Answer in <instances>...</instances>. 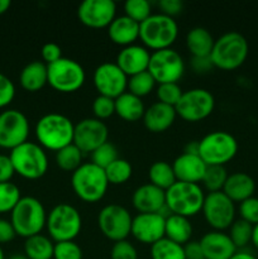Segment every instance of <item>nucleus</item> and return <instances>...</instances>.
<instances>
[{"instance_id": "nucleus-15", "label": "nucleus", "mask_w": 258, "mask_h": 259, "mask_svg": "<svg viewBox=\"0 0 258 259\" xmlns=\"http://www.w3.org/2000/svg\"><path fill=\"white\" fill-rule=\"evenodd\" d=\"M29 121L19 110L8 109L0 113V147L4 149H14L28 142Z\"/></svg>"}, {"instance_id": "nucleus-46", "label": "nucleus", "mask_w": 258, "mask_h": 259, "mask_svg": "<svg viewBox=\"0 0 258 259\" xmlns=\"http://www.w3.org/2000/svg\"><path fill=\"white\" fill-rule=\"evenodd\" d=\"M111 259H138V252L136 247L128 240H120L114 243L110 252Z\"/></svg>"}, {"instance_id": "nucleus-14", "label": "nucleus", "mask_w": 258, "mask_h": 259, "mask_svg": "<svg viewBox=\"0 0 258 259\" xmlns=\"http://www.w3.org/2000/svg\"><path fill=\"white\" fill-rule=\"evenodd\" d=\"M201 212L210 227L218 232L229 229L235 219V205L223 191L205 195Z\"/></svg>"}, {"instance_id": "nucleus-12", "label": "nucleus", "mask_w": 258, "mask_h": 259, "mask_svg": "<svg viewBox=\"0 0 258 259\" xmlns=\"http://www.w3.org/2000/svg\"><path fill=\"white\" fill-rule=\"evenodd\" d=\"M148 72L157 83L179 82L184 76L185 62L182 56L172 48L151 53Z\"/></svg>"}, {"instance_id": "nucleus-57", "label": "nucleus", "mask_w": 258, "mask_h": 259, "mask_svg": "<svg viewBox=\"0 0 258 259\" xmlns=\"http://www.w3.org/2000/svg\"><path fill=\"white\" fill-rule=\"evenodd\" d=\"M252 243L255 247V249L258 250V224L253 227V233H252Z\"/></svg>"}, {"instance_id": "nucleus-39", "label": "nucleus", "mask_w": 258, "mask_h": 259, "mask_svg": "<svg viewBox=\"0 0 258 259\" xmlns=\"http://www.w3.org/2000/svg\"><path fill=\"white\" fill-rule=\"evenodd\" d=\"M252 233H253V225L249 224L248 222L243 219L234 220L229 228V237L234 245L238 248H243L252 242Z\"/></svg>"}, {"instance_id": "nucleus-5", "label": "nucleus", "mask_w": 258, "mask_h": 259, "mask_svg": "<svg viewBox=\"0 0 258 259\" xmlns=\"http://www.w3.org/2000/svg\"><path fill=\"white\" fill-rule=\"evenodd\" d=\"M179 35V25L172 17L162 13L152 14L139 24V39L144 47L153 51L171 48Z\"/></svg>"}, {"instance_id": "nucleus-24", "label": "nucleus", "mask_w": 258, "mask_h": 259, "mask_svg": "<svg viewBox=\"0 0 258 259\" xmlns=\"http://www.w3.org/2000/svg\"><path fill=\"white\" fill-rule=\"evenodd\" d=\"M176 110L174 106L166 105L159 101L152 104L146 109L143 115V124L152 133H163L172 126L176 120Z\"/></svg>"}, {"instance_id": "nucleus-17", "label": "nucleus", "mask_w": 258, "mask_h": 259, "mask_svg": "<svg viewBox=\"0 0 258 259\" xmlns=\"http://www.w3.org/2000/svg\"><path fill=\"white\" fill-rule=\"evenodd\" d=\"M109 129L103 120L86 118L78 121L73 132V144L82 153H93L108 142Z\"/></svg>"}, {"instance_id": "nucleus-28", "label": "nucleus", "mask_w": 258, "mask_h": 259, "mask_svg": "<svg viewBox=\"0 0 258 259\" xmlns=\"http://www.w3.org/2000/svg\"><path fill=\"white\" fill-rule=\"evenodd\" d=\"M146 106L141 98L125 91L115 99V114L125 121H138L143 119Z\"/></svg>"}, {"instance_id": "nucleus-4", "label": "nucleus", "mask_w": 258, "mask_h": 259, "mask_svg": "<svg viewBox=\"0 0 258 259\" xmlns=\"http://www.w3.org/2000/svg\"><path fill=\"white\" fill-rule=\"evenodd\" d=\"M10 223L17 235L27 239L40 234L47 224V212L39 200L33 196H25L19 200L10 212Z\"/></svg>"}, {"instance_id": "nucleus-51", "label": "nucleus", "mask_w": 258, "mask_h": 259, "mask_svg": "<svg viewBox=\"0 0 258 259\" xmlns=\"http://www.w3.org/2000/svg\"><path fill=\"white\" fill-rule=\"evenodd\" d=\"M15 235H17V233H15L10 220L0 219V245L10 243L14 239Z\"/></svg>"}, {"instance_id": "nucleus-45", "label": "nucleus", "mask_w": 258, "mask_h": 259, "mask_svg": "<svg viewBox=\"0 0 258 259\" xmlns=\"http://www.w3.org/2000/svg\"><path fill=\"white\" fill-rule=\"evenodd\" d=\"M240 219L245 220L253 227L258 224V197H249L239 204Z\"/></svg>"}, {"instance_id": "nucleus-18", "label": "nucleus", "mask_w": 258, "mask_h": 259, "mask_svg": "<svg viewBox=\"0 0 258 259\" xmlns=\"http://www.w3.org/2000/svg\"><path fill=\"white\" fill-rule=\"evenodd\" d=\"M77 17L89 28H106L116 18V4L113 0H85L78 5Z\"/></svg>"}, {"instance_id": "nucleus-26", "label": "nucleus", "mask_w": 258, "mask_h": 259, "mask_svg": "<svg viewBox=\"0 0 258 259\" xmlns=\"http://www.w3.org/2000/svg\"><path fill=\"white\" fill-rule=\"evenodd\" d=\"M108 34L115 45L121 47L132 46L139 38V23L134 22L126 15H120L110 23Z\"/></svg>"}, {"instance_id": "nucleus-25", "label": "nucleus", "mask_w": 258, "mask_h": 259, "mask_svg": "<svg viewBox=\"0 0 258 259\" xmlns=\"http://www.w3.org/2000/svg\"><path fill=\"white\" fill-rule=\"evenodd\" d=\"M255 191V182L252 177L245 172H234L228 175L223 192L232 200L233 202H242L253 196Z\"/></svg>"}, {"instance_id": "nucleus-55", "label": "nucleus", "mask_w": 258, "mask_h": 259, "mask_svg": "<svg viewBox=\"0 0 258 259\" xmlns=\"http://www.w3.org/2000/svg\"><path fill=\"white\" fill-rule=\"evenodd\" d=\"M230 259H257V258L248 252H237Z\"/></svg>"}, {"instance_id": "nucleus-40", "label": "nucleus", "mask_w": 258, "mask_h": 259, "mask_svg": "<svg viewBox=\"0 0 258 259\" xmlns=\"http://www.w3.org/2000/svg\"><path fill=\"white\" fill-rule=\"evenodd\" d=\"M124 15L141 24L152 15V8L147 0H126L124 3Z\"/></svg>"}, {"instance_id": "nucleus-47", "label": "nucleus", "mask_w": 258, "mask_h": 259, "mask_svg": "<svg viewBox=\"0 0 258 259\" xmlns=\"http://www.w3.org/2000/svg\"><path fill=\"white\" fill-rule=\"evenodd\" d=\"M15 96V86L8 76L0 72V109L5 108Z\"/></svg>"}, {"instance_id": "nucleus-30", "label": "nucleus", "mask_w": 258, "mask_h": 259, "mask_svg": "<svg viewBox=\"0 0 258 259\" xmlns=\"http://www.w3.org/2000/svg\"><path fill=\"white\" fill-rule=\"evenodd\" d=\"M192 237V225L189 218L180 217V215L169 214L166 218L164 224V238L177 243L180 245H185L190 242Z\"/></svg>"}, {"instance_id": "nucleus-22", "label": "nucleus", "mask_w": 258, "mask_h": 259, "mask_svg": "<svg viewBox=\"0 0 258 259\" xmlns=\"http://www.w3.org/2000/svg\"><path fill=\"white\" fill-rule=\"evenodd\" d=\"M200 245L204 259H230L237 253V247L229 235L218 230L206 233L200 240Z\"/></svg>"}, {"instance_id": "nucleus-21", "label": "nucleus", "mask_w": 258, "mask_h": 259, "mask_svg": "<svg viewBox=\"0 0 258 259\" xmlns=\"http://www.w3.org/2000/svg\"><path fill=\"white\" fill-rule=\"evenodd\" d=\"M132 202L139 214L161 212L166 206V191L152 184L142 185L133 192Z\"/></svg>"}, {"instance_id": "nucleus-35", "label": "nucleus", "mask_w": 258, "mask_h": 259, "mask_svg": "<svg viewBox=\"0 0 258 259\" xmlns=\"http://www.w3.org/2000/svg\"><path fill=\"white\" fill-rule=\"evenodd\" d=\"M106 179H108L109 185H123L128 181L133 174L132 164L126 159L118 158L109 164L105 169Z\"/></svg>"}, {"instance_id": "nucleus-37", "label": "nucleus", "mask_w": 258, "mask_h": 259, "mask_svg": "<svg viewBox=\"0 0 258 259\" xmlns=\"http://www.w3.org/2000/svg\"><path fill=\"white\" fill-rule=\"evenodd\" d=\"M227 179L228 174L224 166H207L201 182L209 192H218L223 191Z\"/></svg>"}, {"instance_id": "nucleus-43", "label": "nucleus", "mask_w": 258, "mask_h": 259, "mask_svg": "<svg viewBox=\"0 0 258 259\" xmlns=\"http://www.w3.org/2000/svg\"><path fill=\"white\" fill-rule=\"evenodd\" d=\"M93 113L99 120L113 116L115 114V99L98 95L93 103Z\"/></svg>"}, {"instance_id": "nucleus-9", "label": "nucleus", "mask_w": 258, "mask_h": 259, "mask_svg": "<svg viewBox=\"0 0 258 259\" xmlns=\"http://www.w3.org/2000/svg\"><path fill=\"white\" fill-rule=\"evenodd\" d=\"M238 152V142L230 133L215 131L199 142V156L206 166H224Z\"/></svg>"}, {"instance_id": "nucleus-31", "label": "nucleus", "mask_w": 258, "mask_h": 259, "mask_svg": "<svg viewBox=\"0 0 258 259\" xmlns=\"http://www.w3.org/2000/svg\"><path fill=\"white\" fill-rule=\"evenodd\" d=\"M55 244L51 238L37 234L24 242V255L28 259H53Z\"/></svg>"}, {"instance_id": "nucleus-38", "label": "nucleus", "mask_w": 258, "mask_h": 259, "mask_svg": "<svg viewBox=\"0 0 258 259\" xmlns=\"http://www.w3.org/2000/svg\"><path fill=\"white\" fill-rule=\"evenodd\" d=\"M20 199V190L17 185L13 182L0 184V214L12 212Z\"/></svg>"}, {"instance_id": "nucleus-44", "label": "nucleus", "mask_w": 258, "mask_h": 259, "mask_svg": "<svg viewBox=\"0 0 258 259\" xmlns=\"http://www.w3.org/2000/svg\"><path fill=\"white\" fill-rule=\"evenodd\" d=\"M53 259H82V249L75 240L55 243Z\"/></svg>"}, {"instance_id": "nucleus-53", "label": "nucleus", "mask_w": 258, "mask_h": 259, "mask_svg": "<svg viewBox=\"0 0 258 259\" xmlns=\"http://www.w3.org/2000/svg\"><path fill=\"white\" fill-rule=\"evenodd\" d=\"M191 66L196 72H207L210 68L214 67L210 57H192Z\"/></svg>"}, {"instance_id": "nucleus-41", "label": "nucleus", "mask_w": 258, "mask_h": 259, "mask_svg": "<svg viewBox=\"0 0 258 259\" xmlns=\"http://www.w3.org/2000/svg\"><path fill=\"white\" fill-rule=\"evenodd\" d=\"M157 99H158L159 103L166 104L169 106H176V104L179 103L180 99H181L182 91L181 86L177 82H171V83H159L156 89Z\"/></svg>"}, {"instance_id": "nucleus-3", "label": "nucleus", "mask_w": 258, "mask_h": 259, "mask_svg": "<svg viewBox=\"0 0 258 259\" xmlns=\"http://www.w3.org/2000/svg\"><path fill=\"white\" fill-rule=\"evenodd\" d=\"M71 186L76 196L83 202L94 204L105 196L109 182L105 171L93 162L82 163L71 176Z\"/></svg>"}, {"instance_id": "nucleus-34", "label": "nucleus", "mask_w": 258, "mask_h": 259, "mask_svg": "<svg viewBox=\"0 0 258 259\" xmlns=\"http://www.w3.org/2000/svg\"><path fill=\"white\" fill-rule=\"evenodd\" d=\"M152 259H186L184 245H180L172 240L163 238L151 245Z\"/></svg>"}, {"instance_id": "nucleus-19", "label": "nucleus", "mask_w": 258, "mask_h": 259, "mask_svg": "<svg viewBox=\"0 0 258 259\" xmlns=\"http://www.w3.org/2000/svg\"><path fill=\"white\" fill-rule=\"evenodd\" d=\"M166 218L159 212L138 214L132 222L131 234L142 244L152 245L164 238Z\"/></svg>"}, {"instance_id": "nucleus-27", "label": "nucleus", "mask_w": 258, "mask_h": 259, "mask_svg": "<svg viewBox=\"0 0 258 259\" xmlns=\"http://www.w3.org/2000/svg\"><path fill=\"white\" fill-rule=\"evenodd\" d=\"M20 86L25 91L37 93L48 83L47 65L43 61H33L24 66L19 75Z\"/></svg>"}, {"instance_id": "nucleus-13", "label": "nucleus", "mask_w": 258, "mask_h": 259, "mask_svg": "<svg viewBox=\"0 0 258 259\" xmlns=\"http://www.w3.org/2000/svg\"><path fill=\"white\" fill-rule=\"evenodd\" d=\"M131 212L121 205L110 204L104 206L98 215L99 229L104 237L114 243L125 240L131 235L132 229Z\"/></svg>"}, {"instance_id": "nucleus-10", "label": "nucleus", "mask_w": 258, "mask_h": 259, "mask_svg": "<svg viewBox=\"0 0 258 259\" xmlns=\"http://www.w3.org/2000/svg\"><path fill=\"white\" fill-rule=\"evenodd\" d=\"M48 83L58 93L70 94L80 90L85 82V70L75 60L62 57L47 65Z\"/></svg>"}, {"instance_id": "nucleus-58", "label": "nucleus", "mask_w": 258, "mask_h": 259, "mask_svg": "<svg viewBox=\"0 0 258 259\" xmlns=\"http://www.w3.org/2000/svg\"><path fill=\"white\" fill-rule=\"evenodd\" d=\"M9 259H28V258L25 257L24 254H14V255H12Z\"/></svg>"}, {"instance_id": "nucleus-33", "label": "nucleus", "mask_w": 258, "mask_h": 259, "mask_svg": "<svg viewBox=\"0 0 258 259\" xmlns=\"http://www.w3.org/2000/svg\"><path fill=\"white\" fill-rule=\"evenodd\" d=\"M82 152L72 143L56 152V163L62 171L73 172L82 164Z\"/></svg>"}, {"instance_id": "nucleus-49", "label": "nucleus", "mask_w": 258, "mask_h": 259, "mask_svg": "<svg viewBox=\"0 0 258 259\" xmlns=\"http://www.w3.org/2000/svg\"><path fill=\"white\" fill-rule=\"evenodd\" d=\"M158 7L161 9L162 14L174 18L175 15L180 14L182 12L184 3L181 0H161L158 3Z\"/></svg>"}, {"instance_id": "nucleus-20", "label": "nucleus", "mask_w": 258, "mask_h": 259, "mask_svg": "<svg viewBox=\"0 0 258 259\" xmlns=\"http://www.w3.org/2000/svg\"><path fill=\"white\" fill-rule=\"evenodd\" d=\"M151 52L144 46L132 45L121 48L116 56V65L128 77L148 70Z\"/></svg>"}, {"instance_id": "nucleus-32", "label": "nucleus", "mask_w": 258, "mask_h": 259, "mask_svg": "<svg viewBox=\"0 0 258 259\" xmlns=\"http://www.w3.org/2000/svg\"><path fill=\"white\" fill-rule=\"evenodd\" d=\"M149 184L154 185V186L159 187L163 191L168 190L175 182L177 181L176 176H175L174 168L172 164L167 163L164 161H157L149 167L148 171Z\"/></svg>"}, {"instance_id": "nucleus-11", "label": "nucleus", "mask_w": 258, "mask_h": 259, "mask_svg": "<svg viewBox=\"0 0 258 259\" xmlns=\"http://www.w3.org/2000/svg\"><path fill=\"white\" fill-rule=\"evenodd\" d=\"M215 108V99L206 89H191L184 91L181 99L175 106L177 116L185 121L196 123L206 119Z\"/></svg>"}, {"instance_id": "nucleus-8", "label": "nucleus", "mask_w": 258, "mask_h": 259, "mask_svg": "<svg viewBox=\"0 0 258 259\" xmlns=\"http://www.w3.org/2000/svg\"><path fill=\"white\" fill-rule=\"evenodd\" d=\"M46 227L55 243L70 242L80 234L82 218L72 205L58 204L47 214Z\"/></svg>"}, {"instance_id": "nucleus-59", "label": "nucleus", "mask_w": 258, "mask_h": 259, "mask_svg": "<svg viewBox=\"0 0 258 259\" xmlns=\"http://www.w3.org/2000/svg\"><path fill=\"white\" fill-rule=\"evenodd\" d=\"M0 259H5V254H4V250H3L2 245H0Z\"/></svg>"}, {"instance_id": "nucleus-6", "label": "nucleus", "mask_w": 258, "mask_h": 259, "mask_svg": "<svg viewBox=\"0 0 258 259\" xmlns=\"http://www.w3.org/2000/svg\"><path fill=\"white\" fill-rule=\"evenodd\" d=\"M205 194L199 184L176 181L166 190V206L171 214L191 218L199 214L204 205Z\"/></svg>"}, {"instance_id": "nucleus-1", "label": "nucleus", "mask_w": 258, "mask_h": 259, "mask_svg": "<svg viewBox=\"0 0 258 259\" xmlns=\"http://www.w3.org/2000/svg\"><path fill=\"white\" fill-rule=\"evenodd\" d=\"M75 124L63 114L50 113L43 115L35 125V137L43 149L58 152L73 143Z\"/></svg>"}, {"instance_id": "nucleus-36", "label": "nucleus", "mask_w": 258, "mask_h": 259, "mask_svg": "<svg viewBox=\"0 0 258 259\" xmlns=\"http://www.w3.org/2000/svg\"><path fill=\"white\" fill-rule=\"evenodd\" d=\"M156 83L157 82L154 81V78L152 77V75L147 70L144 72L137 73V75L128 77V89H126V91L142 99L143 96H147L154 90Z\"/></svg>"}, {"instance_id": "nucleus-48", "label": "nucleus", "mask_w": 258, "mask_h": 259, "mask_svg": "<svg viewBox=\"0 0 258 259\" xmlns=\"http://www.w3.org/2000/svg\"><path fill=\"white\" fill-rule=\"evenodd\" d=\"M40 55H42V60L46 65H51V63L56 62L60 58H62V51H61V47L57 45V43H46L42 47V51H40Z\"/></svg>"}, {"instance_id": "nucleus-2", "label": "nucleus", "mask_w": 258, "mask_h": 259, "mask_svg": "<svg viewBox=\"0 0 258 259\" xmlns=\"http://www.w3.org/2000/svg\"><path fill=\"white\" fill-rule=\"evenodd\" d=\"M248 52L249 46L244 35L238 32H228L215 39L210 60L214 67L232 71L244 63Z\"/></svg>"}, {"instance_id": "nucleus-23", "label": "nucleus", "mask_w": 258, "mask_h": 259, "mask_svg": "<svg viewBox=\"0 0 258 259\" xmlns=\"http://www.w3.org/2000/svg\"><path fill=\"white\" fill-rule=\"evenodd\" d=\"M206 163L200 158L199 154L182 153L172 163L175 176L180 182L199 184L206 171Z\"/></svg>"}, {"instance_id": "nucleus-50", "label": "nucleus", "mask_w": 258, "mask_h": 259, "mask_svg": "<svg viewBox=\"0 0 258 259\" xmlns=\"http://www.w3.org/2000/svg\"><path fill=\"white\" fill-rule=\"evenodd\" d=\"M14 174L15 171L12 161H10V157L5 156V154H0V184L10 182Z\"/></svg>"}, {"instance_id": "nucleus-16", "label": "nucleus", "mask_w": 258, "mask_h": 259, "mask_svg": "<svg viewBox=\"0 0 258 259\" xmlns=\"http://www.w3.org/2000/svg\"><path fill=\"white\" fill-rule=\"evenodd\" d=\"M94 86L99 95L116 99L128 89V76L120 70L116 63H101L94 71Z\"/></svg>"}, {"instance_id": "nucleus-7", "label": "nucleus", "mask_w": 258, "mask_h": 259, "mask_svg": "<svg viewBox=\"0 0 258 259\" xmlns=\"http://www.w3.org/2000/svg\"><path fill=\"white\" fill-rule=\"evenodd\" d=\"M10 161L15 174L27 180H38L48 171V158L45 149L34 142H25L10 151Z\"/></svg>"}, {"instance_id": "nucleus-56", "label": "nucleus", "mask_w": 258, "mask_h": 259, "mask_svg": "<svg viewBox=\"0 0 258 259\" xmlns=\"http://www.w3.org/2000/svg\"><path fill=\"white\" fill-rule=\"evenodd\" d=\"M10 5H12L10 0H0V15L7 13L9 10Z\"/></svg>"}, {"instance_id": "nucleus-42", "label": "nucleus", "mask_w": 258, "mask_h": 259, "mask_svg": "<svg viewBox=\"0 0 258 259\" xmlns=\"http://www.w3.org/2000/svg\"><path fill=\"white\" fill-rule=\"evenodd\" d=\"M118 158V149L110 142L104 143L91 153V162L103 169H105L109 164H111Z\"/></svg>"}, {"instance_id": "nucleus-29", "label": "nucleus", "mask_w": 258, "mask_h": 259, "mask_svg": "<svg viewBox=\"0 0 258 259\" xmlns=\"http://www.w3.org/2000/svg\"><path fill=\"white\" fill-rule=\"evenodd\" d=\"M215 39L211 33L202 27H195L186 34V47L192 57H210Z\"/></svg>"}, {"instance_id": "nucleus-52", "label": "nucleus", "mask_w": 258, "mask_h": 259, "mask_svg": "<svg viewBox=\"0 0 258 259\" xmlns=\"http://www.w3.org/2000/svg\"><path fill=\"white\" fill-rule=\"evenodd\" d=\"M184 252L186 259H204L201 245L196 240H190L189 243H186L184 245Z\"/></svg>"}, {"instance_id": "nucleus-54", "label": "nucleus", "mask_w": 258, "mask_h": 259, "mask_svg": "<svg viewBox=\"0 0 258 259\" xmlns=\"http://www.w3.org/2000/svg\"><path fill=\"white\" fill-rule=\"evenodd\" d=\"M184 153L199 154V142L192 141V142H190V143H187L186 147H185Z\"/></svg>"}]
</instances>
